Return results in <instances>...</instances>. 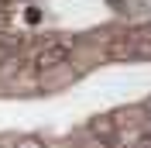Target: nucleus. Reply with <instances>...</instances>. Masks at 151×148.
<instances>
[{
  "label": "nucleus",
  "instance_id": "1",
  "mask_svg": "<svg viewBox=\"0 0 151 148\" xmlns=\"http://www.w3.org/2000/svg\"><path fill=\"white\" fill-rule=\"evenodd\" d=\"M72 55H76L72 41H65V38H48V41H41V45L35 48L31 69H35L38 76H52V73H58V69H65V65L72 62Z\"/></svg>",
  "mask_w": 151,
  "mask_h": 148
},
{
  "label": "nucleus",
  "instance_id": "2",
  "mask_svg": "<svg viewBox=\"0 0 151 148\" xmlns=\"http://www.w3.org/2000/svg\"><path fill=\"white\" fill-rule=\"evenodd\" d=\"M14 148H48L41 138H14Z\"/></svg>",
  "mask_w": 151,
  "mask_h": 148
},
{
  "label": "nucleus",
  "instance_id": "3",
  "mask_svg": "<svg viewBox=\"0 0 151 148\" xmlns=\"http://www.w3.org/2000/svg\"><path fill=\"white\" fill-rule=\"evenodd\" d=\"M0 148H4V145H0Z\"/></svg>",
  "mask_w": 151,
  "mask_h": 148
}]
</instances>
